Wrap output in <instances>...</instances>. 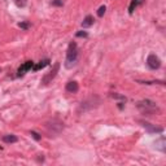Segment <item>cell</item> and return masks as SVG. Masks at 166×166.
I'll use <instances>...</instances> for the list:
<instances>
[{"label": "cell", "instance_id": "cell-2", "mask_svg": "<svg viewBox=\"0 0 166 166\" xmlns=\"http://www.w3.org/2000/svg\"><path fill=\"white\" fill-rule=\"evenodd\" d=\"M147 65L149 66L151 69L156 70V69H158V67L161 66V61H160V59H158L157 56L154 55V53H151V55L148 56V59H147Z\"/></svg>", "mask_w": 166, "mask_h": 166}, {"label": "cell", "instance_id": "cell-11", "mask_svg": "<svg viewBox=\"0 0 166 166\" xmlns=\"http://www.w3.org/2000/svg\"><path fill=\"white\" fill-rule=\"evenodd\" d=\"M48 62H49L48 60H46V61H42V62H40L39 65H36L35 67H34V70H39V69H43V67H44V66H47V65H48Z\"/></svg>", "mask_w": 166, "mask_h": 166}, {"label": "cell", "instance_id": "cell-12", "mask_svg": "<svg viewBox=\"0 0 166 166\" xmlns=\"http://www.w3.org/2000/svg\"><path fill=\"white\" fill-rule=\"evenodd\" d=\"M14 3H16L17 7H20V8H23V7L28 4V0H14Z\"/></svg>", "mask_w": 166, "mask_h": 166}, {"label": "cell", "instance_id": "cell-6", "mask_svg": "<svg viewBox=\"0 0 166 166\" xmlns=\"http://www.w3.org/2000/svg\"><path fill=\"white\" fill-rule=\"evenodd\" d=\"M143 127L149 131V133H161L162 131L161 127H153L151 123H147V122H143Z\"/></svg>", "mask_w": 166, "mask_h": 166}, {"label": "cell", "instance_id": "cell-10", "mask_svg": "<svg viewBox=\"0 0 166 166\" xmlns=\"http://www.w3.org/2000/svg\"><path fill=\"white\" fill-rule=\"evenodd\" d=\"M3 140H4L5 143H16L18 139H17V136H14V135H5V136L3 138Z\"/></svg>", "mask_w": 166, "mask_h": 166}, {"label": "cell", "instance_id": "cell-16", "mask_svg": "<svg viewBox=\"0 0 166 166\" xmlns=\"http://www.w3.org/2000/svg\"><path fill=\"white\" fill-rule=\"evenodd\" d=\"M52 4H55V5H62V1H60V0H55V1H52Z\"/></svg>", "mask_w": 166, "mask_h": 166}, {"label": "cell", "instance_id": "cell-4", "mask_svg": "<svg viewBox=\"0 0 166 166\" xmlns=\"http://www.w3.org/2000/svg\"><path fill=\"white\" fill-rule=\"evenodd\" d=\"M78 90H79V86H78V83L75 80H72V82H69L66 84V91L70 94H77Z\"/></svg>", "mask_w": 166, "mask_h": 166}, {"label": "cell", "instance_id": "cell-5", "mask_svg": "<svg viewBox=\"0 0 166 166\" xmlns=\"http://www.w3.org/2000/svg\"><path fill=\"white\" fill-rule=\"evenodd\" d=\"M31 67H33V61H28V62H25V64H23V65L18 69V75H22V74H25L26 72H29Z\"/></svg>", "mask_w": 166, "mask_h": 166}, {"label": "cell", "instance_id": "cell-8", "mask_svg": "<svg viewBox=\"0 0 166 166\" xmlns=\"http://www.w3.org/2000/svg\"><path fill=\"white\" fill-rule=\"evenodd\" d=\"M144 3V0H131V4H130V8H128V12L133 13L134 9L136 8L138 5H141Z\"/></svg>", "mask_w": 166, "mask_h": 166}, {"label": "cell", "instance_id": "cell-14", "mask_svg": "<svg viewBox=\"0 0 166 166\" xmlns=\"http://www.w3.org/2000/svg\"><path fill=\"white\" fill-rule=\"evenodd\" d=\"M87 35H88V34H87L86 31H79V33H77V36H80V38H82V36H83V38H86Z\"/></svg>", "mask_w": 166, "mask_h": 166}, {"label": "cell", "instance_id": "cell-9", "mask_svg": "<svg viewBox=\"0 0 166 166\" xmlns=\"http://www.w3.org/2000/svg\"><path fill=\"white\" fill-rule=\"evenodd\" d=\"M156 148L160 149L161 152H165L166 148H165V138H160L157 141H156Z\"/></svg>", "mask_w": 166, "mask_h": 166}, {"label": "cell", "instance_id": "cell-7", "mask_svg": "<svg viewBox=\"0 0 166 166\" xmlns=\"http://www.w3.org/2000/svg\"><path fill=\"white\" fill-rule=\"evenodd\" d=\"M94 17L92 16H87L86 18L83 20V22H82V26L83 28H90V26H92L94 25Z\"/></svg>", "mask_w": 166, "mask_h": 166}, {"label": "cell", "instance_id": "cell-18", "mask_svg": "<svg viewBox=\"0 0 166 166\" xmlns=\"http://www.w3.org/2000/svg\"><path fill=\"white\" fill-rule=\"evenodd\" d=\"M0 72H1V69H0Z\"/></svg>", "mask_w": 166, "mask_h": 166}, {"label": "cell", "instance_id": "cell-13", "mask_svg": "<svg viewBox=\"0 0 166 166\" xmlns=\"http://www.w3.org/2000/svg\"><path fill=\"white\" fill-rule=\"evenodd\" d=\"M105 11H107V7H105V5H101L100 8H99V11H97V16H99V17H103L104 13H105Z\"/></svg>", "mask_w": 166, "mask_h": 166}, {"label": "cell", "instance_id": "cell-17", "mask_svg": "<svg viewBox=\"0 0 166 166\" xmlns=\"http://www.w3.org/2000/svg\"><path fill=\"white\" fill-rule=\"evenodd\" d=\"M20 28H23V29H28V23H20Z\"/></svg>", "mask_w": 166, "mask_h": 166}, {"label": "cell", "instance_id": "cell-1", "mask_svg": "<svg viewBox=\"0 0 166 166\" xmlns=\"http://www.w3.org/2000/svg\"><path fill=\"white\" fill-rule=\"evenodd\" d=\"M78 60V48L75 43H70L69 48H67L66 53V61H65V67L66 69H72L73 66H75Z\"/></svg>", "mask_w": 166, "mask_h": 166}, {"label": "cell", "instance_id": "cell-3", "mask_svg": "<svg viewBox=\"0 0 166 166\" xmlns=\"http://www.w3.org/2000/svg\"><path fill=\"white\" fill-rule=\"evenodd\" d=\"M59 67H60V64H59V62L55 64V66H53V69L49 72V74H47V75L43 78V83H44V84H48V83L51 82V79H53V78H55V75H56V73L59 72Z\"/></svg>", "mask_w": 166, "mask_h": 166}, {"label": "cell", "instance_id": "cell-15", "mask_svg": "<svg viewBox=\"0 0 166 166\" xmlns=\"http://www.w3.org/2000/svg\"><path fill=\"white\" fill-rule=\"evenodd\" d=\"M31 135H33V138L35 139V140H39V139H40V136H39V135L36 134V133H34V131H33V133H31Z\"/></svg>", "mask_w": 166, "mask_h": 166}]
</instances>
